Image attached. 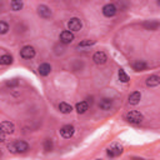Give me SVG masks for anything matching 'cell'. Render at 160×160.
Returning <instances> with one entry per match:
<instances>
[{"instance_id": "cell-1", "label": "cell", "mask_w": 160, "mask_h": 160, "mask_svg": "<svg viewBox=\"0 0 160 160\" xmlns=\"http://www.w3.org/2000/svg\"><path fill=\"white\" fill-rule=\"evenodd\" d=\"M8 149L9 151L16 154V152H25L29 150V144L26 141H22V140H18L15 142H11L8 145Z\"/></svg>"}, {"instance_id": "cell-2", "label": "cell", "mask_w": 160, "mask_h": 160, "mask_svg": "<svg viewBox=\"0 0 160 160\" xmlns=\"http://www.w3.org/2000/svg\"><path fill=\"white\" fill-rule=\"evenodd\" d=\"M142 114L136 111V110H131L126 114V120L130 122V124H134V125H138L142 121Z\"/></svg>"}, {"instance_id": "cell-3", "label": "cell", "mask_w": 160, "mask_h": 160, "mask_svg": "<svg viewBox=\"0 0 160 160\" xmlns=\"http://www.w3.org/2000/svg\"><path fill=\"white\" fill-rule=\"evenodd\" d=\"M20 56L24 59H32L35 56V49L30 45H26L20 50Z\"/></svg>"}, {"instance_id": "cell-4", "label": "cell", "mask_w": 160, "mask_h": 160, "mask_svg": "<svg viewBox=\"0 0 160 160\" xmlns=\"http://www.w3.org/2000/svg\"><path fill=\"white\" fill-rule=\"evenodd\" d=\"M122 152V146L120 144H112L109 146L108 149V155L110 158H115V156H119L120 154Z\"/></svg>"}, {"instance_id": "cell-5", "label": "cell", "mask_w": 160, "mask_h": 160, "mask_svg": "<svg viewBox=\"0 0 160 160\" xmlns=\"http://www.w3.org/2000/svg\"><path fill=\"white\" fill-rule=\"evenodd\" d=\"M68 28L70 31H79L82 28V24L78 18H72L68 21Z\"/></svg>"}, {"instance_id": "cell-6", "label": "cell", "mask_w": 160, "mask_h": 160, "mask_svg": "<svg viewBox=\"0 0 160 160\" xmlns=\"http://www.w3.org/2000/svg\"><path fill=\"white\" fill-rule=\"evenodd\" d=\"M74 132H75V129H74L72 125H64V126L60 129V134H61V136L65 138V139H70V138L74 135Z\"/></svg>"}, {"instance_id": "cell-7", "label": "cell", "mask_w": 160, "mask_h": 160, "mask_svg": "<svg viewBox=\"0 0 160 160\" xmlns=\"http://www.w3.org/2000/svg\"><path fill=\"white\" fill-rule=\"evenodd\" d=\"M92 60H94L95 64H98V65H102V64L106 62L108 56H106V54H105L104 51H96V52L94 54V56H92Z\"/></svg>"}, {"instance_id": "cell-8", "label": "cell", "mask_w": 160, "mask_h": 160, "mask_svg": "<svg viewBox=\"0 0 160 160\" xmlns=\"http://www.w3.org/2000/svg\"><path fill=\"white\" fill-rule=\"evenodd\" d=\"M116 11H118V9H116V6H115L114 4H106V5L102 8V14H104L106 18L114 16V15L116 14Z\"/></svg>"}, {"instance_id": "cell-9", "label": "cell", "mask_w": 160, "mask_h": 160, "mask_svg": "<svg viewBox=\"0 0 160 160\" xmlns=\"http://www.w3.org/2000/svg\"><path fill=\"white\" fill-rule=\"evenodd\" d=\"M72 40H74V34H72V31L65 30V31H62V32L60 34V41H61L62 44H70V42H72Z\"/></svg>"}, {"instance_id": "cell-10", "label": "cell", "mask_w": 160, "mask_h": 160, "mask_svg": "<svg viewBox=\"0 0 160 160\" xmlns=\"http://www.w3.org/2000/svg\"><path fill=\"white\" fill-rule=\"evenodd\" d=\"M0 130L4 134H12L14 130H15V125L11 121H2L0 124Z\"/></svg>"}, {"instance_id": "cell-11", "label": "cell", "mask_w": 160, "mask_h": 160, "mask_svg": "<svg viewBox=\"0 0 160 160\" xmlns=\"http://www.w3.org/2000/svg\"><path fill=\"white\" fill-rule=\"evenodd\" d=\"M38 14H39L41 18L48 19V18L51 16V10H50V8H48L46 5H40V6L38 8Z\"/></svg>"}, {"instance_id": "cell-12", "label": "cell", "mask_w": 160, "mask_h": 160, "mask_svg": "<svg viewBox=\"0 0 160 160\" xmlns=\"http://www.w3.org/2000/svg\"><path fill=\"white\" fill-rule=\"evenodd\" d=\"M140 100H141L140 91H134L129 95V104H131V105H138L140 102Z\"/></svg>"}, {"instance_id": "cell-13", "label": "cell", "mask_w": 160, "mask_h": 160, "mask_svg": "<svg viewBox=\"0 0 160 160\" xmlns=\"http://www.w3.org/2000/svg\"><path fill=\"white\" fill-rule=\"evenodd\" d=\"M112 106V101L111 99L109 98H102L100 101H99V108L101 110H110V108Z\"/></svg>"}, {"instance_id": "cell-14", "label": "cell", "mask_w": 160, "mask_h": 160, "mask_svg": "<svg viewBox=\"0 0 160 160\" xmlns=\"http://www.w3.org/2000/svg\"><path fill=\"white\" fill-rule=\"evenodd\" d=\"M38 71H39V74H40V75L46 76V75H49V74H50V71H51V66H50V64H48V62L40 64V66H39Z\"/></svg>"}, {"instance_id": "cell-15", "label": "cell", "mask_w": 160, "mask_h": 160, "mask_svg": "<svg viewBox=\"0 0 160 160\" xmlns=\"http://www.w3.org/2000/svg\"><path fill=\"white\" fill-rule=\"evenodd\" d=\"M160 84V78L158 75H150L146 79V85L148 86H158Z\"/></svg>"}, {"instance_id": "cell-16", "label": "cell", "mask_w": 160, "mask_h": 160, "mask_svg": "<svg viewBox=\"0 0 160 160\" xmlns=\"http://www.w3.org/2000/svg\"><path fill=\"white\" fill-rule=\"evenodd\" d=\"M59 110L62 114H70L72 111V106L70 104H68V102H60L59 104Z\"/></svg>"}, {"instance_id": "cell-17", "label": "cell", "mask_w": 160, "mask_h": 160, "mask_svg": "<svg viewBox=\"0 0 160 160\" xmlns=\"http://www.w3.org/2000/svg\"><path fill=\"white\" fill-rule=\"evenodd\" d=\"M132 68H134V70H136V71H142V70H146L148 65H146L145 61L138 60V61H135V62L132 64Z\"/></svg>"}, {"instance_id": "cell-18", "label": "cell", "mask_w": 160, "mask_h": 160, "mask_svg": "<svg viewBox=\"0 0 160 160\" xmlns=\"http://www.w3.org/2000/svg\"><path fill=\"white\" fill-rule=\"evenodd\" d=\"M88 108H89L88 101H80V102H78L76 106H75V109H76V111H78L79 114H84V112L88 110Z\"/></svg>"}, {"instance_id": "cell-19", "label": "cell", "mask_w": 160, "mask_h": 160, "mask_svg": "<svg viewBox=\"0 0 160 160\" xmlns=\"http://www.w3.org/2000/svg\"><path fill=\"white\" fill-rule=\"evenodd\" d=\"M11 62H12L11 55L5 54V55H1V56H0V65H10Z\"/></svg>"}, {"instance_id": "cell-20", "label": "cell", "mask_w": 160, "mask_h": 160, "mask_svg": "<svg viewBox=\"0 0 160 160\" xmlns=\"http://www.w3.org/2000/svg\"><path fill=\"white\" fill-rule=\"evenodd\" d=\"M22 0H12L11 1V9L14 10V11H19V10H21L22 9Z\"/></svg>"}, {"instance_id": "cell-21", "label": "cell", "mask_w": 160, "mask_h": 160, "mask_svg": "<svg viewBox=\"0 0 160 160\" xmlns=\"http://www.w3.org/2000/svg\"><path fill=\"white\" fill-rule=\"evenodd\" d=\"M119 80H120L121 82H128V81H129V76H128V74H126L122 69L119 70Z\"/></svg>"}, {"instance_id": "cell-22", "label": "cell", "mask_w": 160, "mask_h": 160, "mask_svg": "<svg viewBox=\"0 0 160 160\" xmlns=\"http://www.w3.org/2000/svg\"><path fill=\"white\" fill-rule=\"evenodd\" d=\"M9 31V25L5 21H0V34H6Z\"/></svg>"}, {"instance_id": "cell-23", "label": "cell", "mask_w": 160, "mask_h": 160, "mask_svg": "<svg viewBox=\"0 0 160 160\" xmlns=\"http://www.w3.org/2000/svg\"><path fill=\"white\" fill-rule=\"evenodd\" d=\"M95 44V40H82L80 44H79V48H84V46H90V45H94Z\"/></svg>"}, {"instance_id": "cell-24", "label": "cell", "mask_w": 160, "mask_h": 160, "mask_svg": "<svg viewBox=\"0 0 160 160\" xmlns=\"http://www.w3.org/2000/svg\"><path fill=\"white\" fill-rule=\"evenodd\" d=\"M146 28H149V29H151V30H156L158 29V21H152V22H145L144 24Z\"/></svg>"}, {"instance_id": "cell-25", "label": "cell", "mask_w": 160, "mask_h": 160, "mask_svg": "<svg viewBox=\"0 0 160 160\" xmlns=\"http://www.w3.org/2000/svg\"><path fill=\"white\" fill-rule=\"evenodd\" d=\"M44 148H45V150H46V151H50V150H51V148H52V142H51V140L46 139V140H45V142H44Z\"/></svg>"}, {"instance_id": "cell-26", "label": "cell", "mask_w": 160, "mask_h": 160, "mask_svg": "<svg viewBox=\"0 0 160 160\" xmlns=\"http://www.w3.org/2000/svg\"><path fill=\"white\" fill-rule=\"evenodd\" d=\"M5 135H6V134H4V132L0 130V142H4V141H5Z\"/></svg>"}]
</instances>
